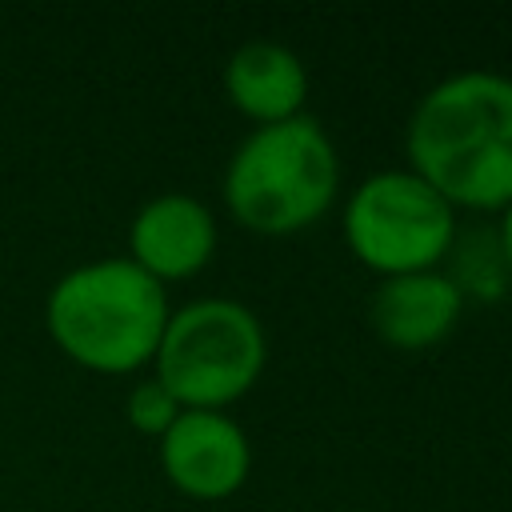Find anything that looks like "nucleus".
<instances>
[{
	"label": "nucleus",
	"mask_w": 512,
	"mask_h": 512,
	"mask_svg": "<svg viewBox=\"0 0 512 512\" xmlns=\"http://www.w3.org/2000/svg\"><path fill=\"white\" fill-rule=\"evenodd\" d=\"M412 172L448 204H512V80L464 72L436 84L408 124Z\"/></svg>",
	"instance_id": "1"
},
{
	"label": "nucleus",
	"mask_w": 512,
	"mask_h": 512,
	"mask_svg": "<svg viewBox=\"0 0 512 512\" xmlns=\"http://www.w3.org/2000/svg\"><path fill=\"white\" fill-rule=\"evenodd\" d=\"M48 336L88 372L124 376L156 356L168 324V296L128 256L92 260L56 280L48 292Z\"/></svg>",
	"instance_id": "2"
},
{
	"label": "nucleus",
	"mask_w": 512,
	"mask_h": 512,
	"mask_svg": "<svg viewBox=\"0 0 512 512\" xmlns=\"http://www.w3.org/2000/svg\"><path fill=\"white\" fill-rule=\"evenodd\" d=\"M340 164L324 128L308 116L256 128L224 172L232 216L264 236L308 228L336 196Z\"/></svg>",
	"instance_id": "3"
},
{
	"label": "nucleus",
	"mask_w": 512,
	"mask_h": 512,
	"mask_svg": "<svg viewBox=\"0 0 512 512\" xmlns=\"http://www.w3.org/2000/svg\"><path fill=\"white\" fill-rule=\"evenodd\" d=\"M152 360L156 380L180 408L220 412L256 384L264 368V328L236 300H196L168 312Z\"/></svg>",
	"instance_id": "4"
},
{
	"label": "nucleus",
	"mask_w": 512,
	"mask_h": 512,
	"mask_svg": "<svg viewBox=\"0 0 512 512\" xmlns=\"http://www.w3.org/2000/svg\"><path fill=\"white\" fill-rule=\"evenodd\" d=\"M344 236L352 252L384 276L432 272L456 240V216L416 172H376L352 192Z\"/></svg>",
	"instance_id": "5"
},
{
	"label": "nucleus",
	"mask_w": 512,
	"mask_h": 512,
	"mask_svg": "<svg viewBox=\"0 0 512 512\" xmlns=\"http://www.w3.org/2000/svg\"><path fill=\"white\" fill-rule=\"evenodd\" d=\"M160 464L172 488H180L184 496L224 500L244 484L252 452L240 424L224 412L184 408L176 424L160 436Z\"/></svg>",
	"instance_id": "6"
},
{
	"label": "nucleus",
	"mask_w": 512,
	"mask_h": 512,
	"mask_svg": "<svg viewBox=\"0 0 512 512\" xmlns=\"http://www.w3.org/2000/svg\"><path fill=\"white\" fill-rule=\"evenodd\" d=\"M128 248V260L144 268L156 284L188 280L216 252V220L196 196L164 192L136 212L128 228Z\"/></svg>",
	"instance_id": "7"
},
{
	"label": "nucleus",
	"mask_w": 512,
	"mask_h": 512,
	"mask_svg": "<svg viewBox=\"0 0 512 512\" xmlns=\"http://www.w3.org/2000/svg\"><path fill=\"white\" fill-rule=\"evenodd\" d=\"M460 308H464V296L448 276L408 272V276H388L372 292L368 316H372V328L392 348L420 352L452 332V324L460 320Z\"/></svg>",
	"instance_id": "8"
},
{
	"label": "nucleus",
	"mask_w": 512,
	"mask_h": 512,
	"mask_svg": "<svg viewBox=\"0 0 512 512\" xmlns=\"http://www.w3.org/2000/svg\"><path fill=\"white\" fill-rule=\"evenodd\" d=\"M224 88H228V100L264 128V124L300 116V104L308 96V76L296 52H288L284 44L252 40L228 60Z\"/></svg>",
	"instance_id": "9"
},
{
	"label": "nucleus",
	"mask_w": 512,
	"mask_h": 512,
	"mask_svg": "<svg viewBox=\"0 0 512 512\" xmlns=\"http://www.w3.org/2000/svg\"><path fill=\"white\" fill-rule=\"evenodd\" d=\"M456 244V240H452ZM452 268L456 276H448L456 284L460 296L476 292L484 300H496L504 292V280H508V260H504V248L496 240V232H468L460 244H456V256H452Z\"/></svg>",
	"instance_id": "10"
},
{
	"label": "nucleus",
	"mask_w": 512,
	"mask_h": 512,
	"mask_svg": "<svg viewBox=\"0 0 512 512\" xmlns=\"http://www.w3.org/2000/svg\"><path fill=\"white\" fill-rule=\"evenodd\" d=\"M124 412H128V424H132L136 432H144V436H164V432L176 424V416H180L184 408H180L176 396L152 376V380H144V384H136V388L128 392Z\"/></svg>",
	"instance_id": "11"
},
{
	"label": "nucleus",
	"mask_w": 512,
	"mask_h": 512,
	"mask_svg": "<svg viewBox=\"0 0 512 512\" xmlns=\"http://www.w3.org/2000/svg\"><path fill=\"white\" fill-rule=\"evenodd\" d=\"M496 240H500V248H504V260H508V268H512V204L504 208V220H500V232H496Z\"/></svg>",
	"instance_id": "12"
}]
</instances>
